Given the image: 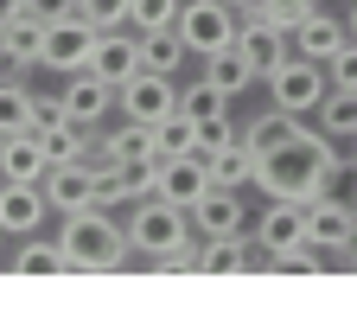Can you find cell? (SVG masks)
Returning a JSON list of instances; mask_svg holds the SVG:
<instances>
[{"instance_id":"cell-18","label":"cell","mask_w":357,"mask_h":313,"mask_svg":"<svg viewBox=\"0 0 357 313\" xmlns=\"http://www.w3.org/2000/svg\"><path fill=\"white\" fill-rule=\"evenodd\" d=\"M38 186H45V205L64 211V217H70V211H89V166H83V160H52Z\"/></svg>"},{"instance_id":"cell-33","label":"cell","mask_w":357,"mask_h":313,"mask_svg":"<svg viewBox=\"0 0 357 313\" xmlns=\"http://www.w3.org/2000/svg\"><path fill=\"white\" fill-rule=\"evenodd\" d=\"M312 7H319V0H255V13H261V20H275L281 32H294Z\"/></svg>"},{"instance_id":"cell-16","label":"cell","mask_w":357,"mask_h":313,"mask_svg":"<svg viewBox=\"0 0 357 313\" xmlns=\"http://www.w3.org/2000/svg\"><path fill=\"white\" fill-rule=\"evenodd\" d=\"M198 268H204V275H243V268H261V243H255L249 231L204 237V249H198Z\"/></svg>"},{"instance_id":"cell-35","label":"cell","mask_w":357,"mask_h":313,"mask_svg":"<svg viewBox=\"0 0 357 313\" xmlns=\"http://www.w3.org/2000/svg\"><path fill=\"white\" fill-rule=\"evenodd\" d=\"M198 249H204V237H185L178 249L153 256V268H160V275H185V268H198Z\"/></svg>"},{"instance_id":"cell-13","label":"cell","mask_w":357,"mask_h":313,"mask_svg":"<svg viewBox=\"0 0 357 313\" xmlns=\"http://www.w3.org/2000/svg\"><path fill=\"white\" fill-rule=\"evenodd\" d=\"M249 237L261 243V262L275 256V249L306 243V205H294V198H268V211L255 217V231H249Z\"/></svg>"},{"instance_id":"cell-23","label":"cell","mask_w":357,"mask_h":313,"mask_svg":"<svg viewBox=\"0 0 357 313\" xmlns=\"http://www.w3.org/2000/svg\"><path fill=\"white\" fill-rule=\"evenodd\" d=\"M13 275H64V256H58V237H20V249L7 256Z\"/></svg>"},{"instance_id":"cell-40","label":"cell","mask_w":357,"mask_h":313,"mask_svg":"<svg viewBox=\"0 0 357 313\" xmlns=\"http://www.w3.org/2000/svg\"><path fill=\"white\" fill-rule=\"evenodd\" d=\"M344 32H351V38H357V0H351V13H344Z\"/></svg>"},{"instance_id":"cell-17","label":"cell","mask_w":357,"mask_h":313,"mask_svg":"<svg viewBox=\"0 0 357 313\" xmlns=\"http://www.w3.org/2000/svg\"><path fill=\"white\" fill-rule=\"evenodd\" d=\"M287 38H294V52H300V58L326 64V58L338 52V45L351 38V32H344V20H338V13H326V0H319V7H312V13H306V20L287 32Z\"/></svg>"},{"instance_id":"cell-24","label":"cell","mask_w":357,"mask_h":313,"mask_svg":"<svg viewBox=\"0 0 357 313\" xmlns=\"http://www.w3.org/2000/svg\"><path fill=\"white\" fill-rule=\"evenodd\" d=\"M204 166H211V186H230V192H243L249 173H255V160H249V147H243V134H236V141H223L217 154H204Z\"/></svg>"},{"instance_id":"cell-2","label":"cell","mask_w":357,"mask_h":313,"mask_svg":"<svg viewBox=\"0 0 357 313\" xmlns=\"http://www.w3.org/2000/svg\"><path fill=\"white\" fill-rule=\"evenodd\" d=\"M58 256H64V268H77V275H109V268H121L134 249H128V231H121V224L102 205H89V211H70L64 217Z\"/></svg>"},{"instance_id":"cell-30","label":"cell","mask_w":357,"mask_h":313,"mask_svg":"<svg viewBox=\"0 0 357 313\" xmlns=\"http://www.w3.org/2000/svg\"><path fill=\"white\" fill-rule=\"evenodd\" d=\"M192 134H198V128L178 115V109L160 115V122H153V154H198V147H192Z\"/></svg>"},{"instance_id":"cell-21","label":"cell","mask_w":357,"mask_h":313,"mask_svg":"<svg viewBox=\"0 0 357 313\" xmlns=\"http://www.w3.org/2000/svg\"><path fill=\"white\" fill-rule=\"evenodd\" d=\"M134 38H141V71H166V77H178V64L192 58V52H185V38H178V26L134 32Z\"/></svg>"},{"instance_id":"cell-34","label":"cell","mask_w":357,"mask_h":313,"mask_svg":"<svg viewBox=\"0 0 357 313\" xmlns=\"http://www.w3.org/2000/svg\"><path fill=\"white\" fill-rule=\"evenodd\" d=\"M198 134H192V147L198 154H217L223 141H236V128H230V115H211V122H192Z\"/></svg>"},{"instance_id":"cell-3","label":"cell","mask_w":357,"mask_h":313,"mask_svg":"<svg viewBox=\"0 0 357 313\" xmlns=\"http://www.w3.org/2000/svg\"><path fill=\"white\" fill-rule=\"evenodd\" d=\"M128 249H141L147 262L153 256H166V249H178L192 237V217H185V205H166V198H134V211H128Z\"/></svg>"},{"instance_id":"cell-20","label":"cell","mask_w":357,"mask_h":313,"mask_svg":"<svg viewBox=\"0 0 357 313\" xmlns=\"http://www.w3.org/2000/svg\"><path fill=\"white\" fill-rule=\"evenodd\" d=\"M204 77L223 89V96H243L249 83H261V77H255V64L243 58V45H236V38L223 45V52H211V58H204Z\"/></svg>"},{"instance_id":"cell-9","label":"cell","mask_w":357,"mask_h":313,"mask_svg":"<svg viewBox=\"0 0 357 313\" xmlns=\"http://www.w3.org/2000/svg\"><path fill=\"white\" fill-rule=\"evenodd\" d=\"M211 192V166H204V154H160L153 160V192L147 198H166V205H198Z\"/></svg>"},{"instance_id":"cell-4","label":"cell","mask_w":357,"mask_h":313,"mask_svg":"<svg viewBox=\"0 0 357 313\" xmlns=\"http://www.w3.org/2000/svg\"><path fill=\"white\" fill-rule=\"evenodd\" d=\"M357 237V198L344 192H319V198H306V243L319 249L326 262H338Z\"/></svg>"},{"instance_id":"cell-26","label":"cell","mask_w":357,"mask_h":313,"mask_svg":"<svg viewBox=\"0 0 357 313\" xmlns=\"http://www.w3.org/2000/svg\"><path fill=\"white\" fill-rule=\"evenodd\" d=\"M178 115L185 122H211V115H230V96L211 83V77H192V83H178Z\"/></svg>"},{"instance_id":"cell-28","label":"cell","mask_w":357,"mask_h":313,"mask_svg":"<svg viewBox=\"0 0 357 313\" xmlns=\"http://www.w3.org/2000/svg\"><path fill=\"white\" fill-rule=\"evenodd\" d=\"M26 115H32V89H26V77H0V134H20Z\"/></svg>"},{"instance_id":"cell-5","label":"cell","mask_w":357,"mask_h":313,"mask_svg":"<svg viewBox=\"0 0 357 313\" xmlns=\"http://www.w3.org/2000/svg\"><path fill=\"white\" fill-rule=\"evenodd\" d=\"M178 38H185L192 58H211L236 38V7L230 0H185L178 7Z\"/></svg>"},{"instance_id":"cell-15","label":"cell","mask_w":357,"mask_h":313,"mask_svg":"<svg viewBox=\"0 0 357 313\" xmlns=\"http://www.w3.org/2000/svg\"><path fill=\"white\" fill-rule=\"evenodd\" d=\"M45 186H20V179H0V231L7 237H32L45 224Z\"/></svg>"},{"instance_id":"cell-41","label":"cell","mask_w":357,"mask_h":313,"mask_svg":"<svg viewBox=\"0 0 357 313\" xmlns=\"http://www.w3.org/2000/svg\"><path fill=\"white\" fill-rule=\"evenodd\" d=\"M230 7H249V0H230Z\"/></svg>"},{"instance_id":"cell-25","label":"cell","mask_w":357,"mask_h":313,"mask_svg":"<svg viewBox=\"0 0 357 313\" xmlns=\"http://www.w3.org/2000/svg\"><path fill=\"white\" fill-rule=\"evenodd\" d=\"M312 115H319V134H332V141H351V134H357V89H326Z\"/></svg>"},{"instance_id":"cell-10","label":"cell","mask_w":357,"mask_h":313,"mask_svg":"<svg viewBox=\"0 0 357 313\" xmlns=\"http://www.w3.org/2000/svg\"><path fill=\"white\" fill-rule=\"evenodd\" d=\"M236 45H243V58L255 64V77H268L275 64L294 58V38H287L275 20H261V13H255V0H249V7H236Z\"/></svg>"},{"instance_id":"cell-19","label":"cell","mask_w":357,"mask_h":313,"mask_svg":"<svg viewBox=\"0 0 357 313\" xmlns=\"http://www.w3.org/2000/svg\"><path fill=\"white\" fill-rule=\"evenodd\" d=\"M45 147H38V134H0V179H20V186H38L45 179Z\"/></svg>"},{"instance_id":"cell-38","label":"cell","mask_w":357,"mask_h":313,"mask_svg":"<svg viewBox=\"0 0 357 313\" xmlns=\"http://www.w3.org/2000/svg\"><path fill=\"white\" fill-rule=\"evenodd\" d=\"M20 20V0H0V26H13Z\"/></svg>"},{"instance_id":"cell-36","label":"cell","mask_w":357,"mask_h":313,"mask_svg":"<svg viewBox=\"0 0 357 313\" xmlns=\"http://www.w3.org/2000/svg\"><path fill=\"white\" fill-rule=\"evenodd\" d=\"M52 122H64V109H58V96H32V115H26V134H45Z\"/></svg>"},{"instance_id":"cell-12","label":"cell","mask_w":357,"mask_h":313,"mask_svg":"<svg viewBox=\"0 0 357 313\" xmlns=\"http://www.w3.org/2000/svg\"><path fill=\"white\" fill-rule=\"evenodd\" d=\"M185 217H192V231H198V237H230V231H249V205H243V192H230V186H211Z\"/></svg>"},{"instance_id":"cell-1","label":"cell","mask_w":357,"mask_h":313,"mask_svg":"<svg viewBox=\"0 0 357 313\" xmlns=\"http://www.w3.org/2000/svg\"><path fill=\"white\" fill-rule=\"evenodd\" d=\"M243 147H249V160H255L249 186H255L261 198H294V205L319 198L326 179H332V166L344 160V141L306 128V115H287V109H261V115L243 128Z\"/></svg>"},{"instance_id":"cell-27","label":"cell","mask_w":357,"mask_h":313,"mask_svg":"<svg viewBox=\"0 0 357 313\" xmlns=\"http://www.w3.org/2000/svg\"><path fill=\"white\" fill-rule=\"evenodd\" d=\"M38 147H45V160H83L89 128H83V122H52V128L38 134Z\"/></svg>"},{"instance_id":"cell-42","label":"cell","mask_w":357,"mask_h":313,"mask_svg":"<svg viewBox=\"0 0 357 313\" xmlns=\"http://www.w3.org/2000/svg\"><path fill=\"white\" fill-rule=\"evenodd\" d=\"M0 243H7V231H0Z\"/></svg>"},{"instance_id":"cell-39","label":"cell","mask_w":357,"mask_h":313,"mask_svg":"<svg viewBox=\"0 0 357 313\" xmlns=\"http://www.w3.org/2000/svg\"><path fill=\"white\" fill-rule=\"evenodd\" d=\"M344 160H351V173H357V134H351V141H344Z\"/></svg>"},{"instance_id":"cell-32","label":"cell","mask_w":357,"mask_h":313,"mask_svg":"<svg viewBox=\"0 0 357 313\" xmlns=\"http://www.w3.org/2000/svg\"><path fill=\"white\" fill-rule=\"evenodd\" d=\"M326 89H357V38H344L326 58Z\"/></svg>"},{"instance_id":"cell-22","label":"cell","mask_w":357,"mask_h":313,"mask_svg":"<svg viewBox=\"0 0 357 313\" xmlns=\"http://www.w3.org/2000/svg\"><path fill=\"white\" fill-rule=\"evenodd\" d=\"M38 45H45V26H38V20H26V13H20L13 26H0V58H7L20 77L38 64Z\"/></svg>"},{"instance_id":"cell-8","label":"cell","mask_w":357,"mask_h":313,"mask_svg":"<svg viewBox=\"0 0 357 313\" xmlns=\"http://www.w3.org/2000/svg\"><path fill=\"white\" fill-rule=\"evenodd\" d=\"M115 109L128 115V122H160V115H172L178 109V77H166V71H134L121 89H115Z\"/></svg>"},{"instance_id":"cell-14","label":"cell","mask_w":357,"mask_h":313,"mask_svg":"<svg viewBox=\"0 0 357 313\" xmlns=\"http://www.w3.org/2000/svg\"><path fill=\"white\" fill-rule=\"evenodd\" d=\"M89 71H96L102 83H128L134 71H141V38H128V26H109L96 32V52H89Z\"/></svg>"},{"instance_id":"cell-11","label":"cell","mask_w":357,"mask_h":313,"mask_svg":"<svg viewBox=\"0 0 357 313\" xmlns=\"http://www.w3.org/2000/svg\"><path fill=\"white\" fill-rule=\"evenodd\" d=\"M58 109H64V122L102 128V115L115 109V83H102L96 71H70V83L58 89Z\"/></svg>"},{"instance_id":"cell-7","label":"cell","mask_w":357,"mask_h":313,"mask_svg":"<svg viewBox=\"0 0 357 313\" xmlns=\"http://www.w3.org/2000/svg\"><path fill=\"white\" fill-rule=\"evenodd\" d=\"M268 83V96H275V109H287V115H312L319 109V96H326V64H312V58H287V64H275L261 77Z\"/></svg>"},{"instance_id":"cell-31","label":"cell","mask_w":357,"mask_h":313,"mask_svg":"<svg viewBox=\"0 0 357 313\" xmlns=\"http://www.w3.org/2000/svg\"><path fill=\"white\" fill-rule=\"evenodd\" d=\"M70 13H83L96 32H109V26H128V0H70Z\"/></svg>"},{"instance_id":"cell-37","label":"cell","mask_w":357,"mask_h":313,"mask_svg":"<svg viewBox=\"0 0 357 313\" xmlns=\"http://www.w3.org/2000/svg\"><path fill=\"white\" fill-rule=\"evenodd\" d=\"M64 7H70V0H20V13H26V20H38V26H52Z\"/></svg>"},{"instance_id":"cell-6","label":"cell","mask_w":357,"mask_h":313,"mask_svg":"<svg viewBox=\"0 0 357 313\" xmlns=\"http://www.w3.org/2000/svg\"><path fill=\"white\" fill-rule=\"evenodd\" d=\"M89 52H96V26H89L83 13H58L52 26H45V45H38V64L45 71H89Z\"/></svg>"},{"instance_id":"cell-29","label":"cell","mask_w":357,"mask_h":313,"mask_svg":"<svg viewBox=\"0 0 357 313\" xmlns=\"http://www.w3.org/2000/svg\"><path fill=\"white\" fill-rule=\"evenodd\" d=\"M178 7H185V0H128V32H160V26H178Z\"/></svg>"}]
</instances>
